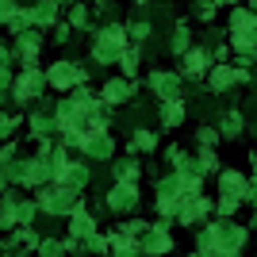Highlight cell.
Returning a JSON list of instances; mask_svg holds the SVG:
<instances>
[{
    "label": "cell",
    "mask_w": 257,
    "mask_h": 257,
    "mask_svg": "<svg viewBox=\"0 0 257 257\" xmlns=\"http://www.w3.org/2000/svg\"><path fill=\"white\" fill-rule=\"evenodd\" d=\"M81 77H85V73H81V69H73V65H54V69H50V81H54L58 88L73 85V81H81Z\"/></svg>",
    "instance_id": "obj_1"
},
{
    "label": "cell",
    "mask_w": 257,
    "mask_h": 257,
    "mask_svg": "<svg viewBox=\"0 0 257 257\" xmlns=\"http://www.w3.org/2000/svg\"><path fill=\"white\" fill-rule=\"evenodd\" d=\"M154 85H158V92H161V96H173V92H177V77L158 73V77H154Z\"/></svg>",
    "instance_id": "obj_2"
},
{
    "label": "cell",
    "mask_w": 257,
    "mask_h": 257,
    "mask_svg": "<svg viewBox=\"0 0 257 257\" xmlns=\"http://www.w3.org/2000/svg\"><path fill=\"white\" fill-rule=\"evenodd\" d=\"M39 92V73H23L20 81V96H35Z\"/></svg>",
    "instance_id": "obj_3"
},
{
    "label": "cell",
    "mask_w": 257,
    "mask_h": 257,
    "mask_svg": "<svg viewBox=\"0 0 257 257\" xmlns=\"http://www.w3.org/2000/svg\"><path fill=\"white\" fill-rule=\"evenodd\" d=\"M146 249H158V253H161V249H169V234H165V230H154V234L146 238Z\"/></svg>",
    "instance_id": "obj_4"
},
{
    "label": "cell",
    "mask_w": 257,
    "mask_h": 257,
    "mask_svg": "<svg viewBox=\"0 0 257 257\" xmlns=\"http://www.w3.org/2000/svg\"><path fill=\"white\" fill-rule=\"evenodd\" d=\"M230 81H238L234 69H215V77H211V85H215V88H226Z\"/></svg>",
    "instance_id": "obj_5"
},
{
    "label": "cell",
    "mask_w": 257,
    "mask_h": 257,
    "mask_svg": "<svg viewBox=\"0 0 257 257\" xmlns=\"http://www.w3.org/2000/svg\"><path fill=\"white\" fill-rule=\"evenodd\" d=\"M131 92V85H123V81H111V85H107V100H123Z\"/></svg>",
    "instance_id": "obj_6"
},
{
    "label": "cell",
    "mask_w": 257,
    "mask_h": 257,
    "mask_svg": "<svg viewBox=\"0 0 257 257\" xmlns=\"http://www.w3.org/2000/svg\"><path fill=\"white\" fill-rule=\"evenodd\" d=\"M181 115H184L181 104H165V123H181Z\"/></svg>",
    "instance_id": "obj_7"
}]
</instances>
